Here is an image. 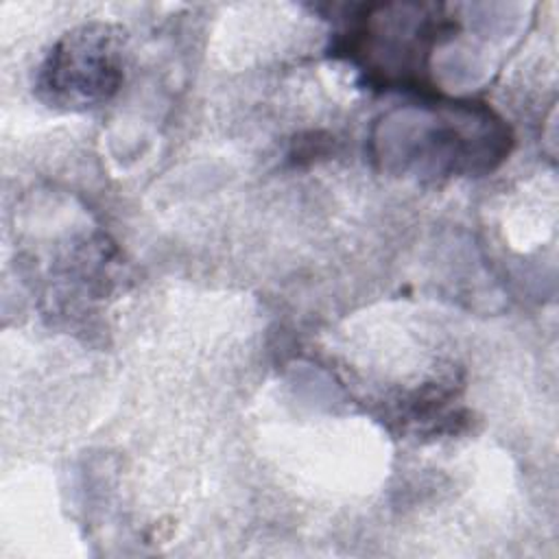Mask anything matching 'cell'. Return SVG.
<instances>
[{"instance_id": "1", "label": "cell", "mask_w": 559, "mask_h": 559, "mask_svg": "<svg viewBox=\"0 0 559 559\" xmlns=\"http://www.w3.org/2000/svg\"><path fill=\"white\" fill-rule=\"evenodd\" d=\"M118 81L120 68L111 39L87 28L59 44L41 70V87L68 107L107 98Z\"/></svg>"}]
</instances>
